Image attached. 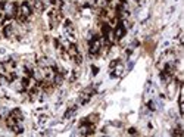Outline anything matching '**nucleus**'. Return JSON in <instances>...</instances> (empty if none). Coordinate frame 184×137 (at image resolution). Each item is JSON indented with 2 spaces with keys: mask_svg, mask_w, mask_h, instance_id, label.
Wrapping results in <instances>:
<instances>
[{
  "mask_svg": "<svg viewBox=\"0 0 184 137\" xmlns=\"http://www.w3.org/2000/svg\"><path fill=\"white\" fill-rule=\"evenodd\" d=\"M102 50V35H93L88 40V53L92 56L99 55Z\"/></svg>",
  "mask_w": 184,
  "mask_h": 137,
  "instance_id": "f257e3e1",
  "label": "nucleus"
},
{
  "mask_svg": "<svg viewBox=\"0 0 184 137\" xmlns=\"http://www.w3.org/2000/svg\"><path fill=\"white\" fill-rule=\"evenodd\" d=\"M94 130H96L94 124L81 121V125L78 127V134L80 136H92V134H94Z\"/></svg>",
  "mask_w": 184,
  "mask_h": 137,
  "instance_id": "f03ea898",
  "label": "nucleus"
},
{
  "mask_svg": "<svg viewBox=\"0 0 184 137\" xmlns=\"http://www.w3.org/2000/svg\"><path fill=\"white\" fill-rule=\"evenodd\" d=\"M93 94H94V90H93V88H87V90H84L83 93L78 96V105H85V103L92 99Z\"/></svg>",
  "mask_w": 184,
  "mask_h": 137,
  "instance_id": "7ed1b4c3",
  "label": "nucleus"
},
{
  "mask_svg": "<svg viewBox=\"0 0 184 137\" xmlns=\"http://www.w3.org/2000/svg\"><path fill=\"white\" fill-rule=\"evenodd\" d=\"M15 67H16V62L13 59H8L2 63V68L5 69L6 72H13V71H15Z\"/></svg>",
  "mask_w": 184,
  "mask_h": 137,
  "instance_id": "20e7f679",
  "label": "nucleus"
},
{
  "mask_svg": "<svg viewBox=\"0 0 184 137\" xmlns=\"http://www.w3.org/2000/svg\"><path fill=\"white\" fill-rule=\"evenodd\" d=\"M67 53H68V56H69V59L75 58L77 55L80 53V52H78V47H77V44H75V43H71V44H69V46L67 47Z\"/></svg>",
  "mask_w": 184,
  "mask_h": 137,
  "instance_id": "39448f33",
  "label": "nucleus"
},
{
  "mask_svg": "<svg viewBox=\"0 0 184 137\" xmlns=\"http://www.w3.org/2000/svg\"><path fill=\"white\" fill-rule=\"evenodd\" d=\"M12 34H13V25L12 24H6L3 27V35L9 38V37H12Z\"/></svg>",
  "mask_w": 184,
  "mask_h": 137,
  "instance_id": "423d86ee",
  "label": "nucleus"
},
{
  "mask_svg": "<svg viewBox=\"0 0 184 137\" xmlns=\"http://www.w3.org/2000/svg\"><path fill=\"white\" fill-rule=\"evenodd\" d=\"M10 115L15 118V120L18 121V122H22V120H24V115H22V112H21V109H13V111L10 112Z\"/></svg>",
  "mask_w": 184,
  "mask_h": 137,
  "instance_id": "0eeeda50",
  "label": "nucleus"
},
{
  "mask_svg": "<svg viewBox=\"0 0 184 137\" xmlns=\"http://www.w3.org/2000/svg\"><path fill=\"white\" fill-rule=\"evenodd\" d=\"M75 112H77V106H71V108H69V109L63 114V120H69V118H71Z\"/></svg>",
  "mask_w": 184,
  "mask_h": 137,
  "instance_id": "6e6552de",
  "label": "nucleus"
},
{
  "mask_svg": "<svg viewBox=\"0 0 184 137\" xmlns=\"http://www.w3.org/2000/svg\"><path fill=\"white\" fill-rule=\"evenodd\" d=\"M16 122H18V121L15 120V118H13V117H12L10 114H9V117L6 118V125H8L9 128H12V127H13V125H15Z\"/></svg>",
  "mask_w": 184,
  "mask_h": 137,
  "instance_id": "1a4fd4ad",
  "label": "nucleus"
},
{
  "mask_svg": "<svg viewBox=\"0 0 184 137\" xmlns=\"http://www.w3.org/2000/svg\"><path fill=\"white\" fill-rule=\"evenodd\" d=\"M9 83V78H8V75L6 74H0V86H8Z\"/></svg>",
  "mask_w": 184,
  "mask_h": 137,
  "instance_id": "9d476101",
  "label": "nucleus"
},
{
  "mask_svg": "<svg viewBox=\"0 0 184 137\" xmlns=\"http://www.w3.org/2000/svg\"><path fill=\"white\" fill-rule=\"evenodd\" d=\"M72 60L75 62L77 65H81V62H83V56H81V53H78L75 58H72Z\"/></svg>",
  "mask_w": 184,
  "mask_h": 137,
  "instance_id": "9b49d317",
  "label": "nucleus"
},
{
  "mask_svg": "<svg viewBox=\"0 0 184 137\" xmlns=\"http://www.w3.org/2000/svg\"><path fill=\"white\" fill-rule=\"evenodd\" d=\"M78 75H80V72H78L77 69H74V71H72V75H71V78H69V80H71V81H75L77 78H78Z\"/></svg>",
  "mask_w": 184,
  "mask_h": 137,
  "instance_id": "f8f14e48",
  "label": "nucleus"
},
{
  "mask_svg": "<svg viewBox=\"0 0 184 137\" xmlns=\"http://www.w3.org/2000/svg\"><path fill=\"white\" fill-rule=\"evenodd\" d=\"M46 122H47V117H46V115L38 118V124H46Z\"/></svg>",
  "mask_w": 184,
  "mask_h": 137,
  "instance_id": "ddd939ff",
  "label": "nucleus"
},
{
  "mask_svg": "<svg viewBox=\"0 0 184 137\" xmlns=\"http://www.w3.org/2000/svg\"><path fill=\"white\" fill-rule=\"evenodd\" d=\"M92 71H93V75H97V72H99V68H97L96 65H92Z\"/></svg>",
  "mask_w": 184,
  "mask_h": 137,
  "instance_id": "4468645a",
  "label": "nucleus"
},
{
  "mask_svg": "<svg viewBox=\"0 0 184 137\" xmlns=\"http://www.w3.org/2000/svg\"><path fill=\"white\" fill-rule=\"evenodd\" d=\"M128 134H130V136H135V134H137V130H135V128H130V130H128Z\"/></svg>",
  "mask_w": 184,
  "mask_h": 137,
  "instance_id": "2eb2a0df",
  "label": "nucleus"
}]
</instances>
